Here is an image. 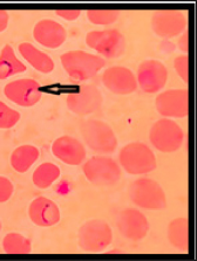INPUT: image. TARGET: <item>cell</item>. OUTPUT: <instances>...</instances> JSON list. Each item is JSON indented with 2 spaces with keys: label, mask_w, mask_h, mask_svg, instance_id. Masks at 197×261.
Wrapping results in <instances>:
<instances>
[{
  "label": "cell",
  "mask_w": 197,
  "mask_h": 261,
  "mask_svg": "<svg viewBox=\"0 0 197 261\" xmlns=\"http://www.w3.org/2000/svg\"><path fill=\"white\" fill-rule=\"evenodd\" d=\"M61 65L70 77L78 81L93 79L106 66L101 57L84 50H70L60 57Z\"/></svg>",
  "instance_id": "obj_1"
},
{
  "label": "cell",
  "mask_w": 197,
  "mask_h": 261,
  "mask_svg": "<svg viewBox=\"0 0 197 261\" xmlns=\"http://www.w3.org/2000/svg\"><path fill=\"white\" fill-rule=\"evenodd\" d=\"M120 163L129 175H147L156 169V157L147 144L133 142L122 148L120 151Z\"/></svg>",
  "instance_id": "obj_2"
},
{
  "label": "cell",
  "mask_w": 197,
  "mask_h": 261,
  "mask_svg": "<svg viewBox=\"0 0 197 261\" xmlns=\"http://www.w3.org/2000/svg\"><path fill=\"white\" fill-rule=\"evenodd\" d=\"M113 240V232L105 220L86 221L78 232L79 247L87 253L104 252Z\"/></svg>",
  "instance_id": "obj_3"
},
{
  "label": "cell",
  "mask_w": 197,
  "mask_h": 261,
  "mask_svg": "<svg viewBox=\"0 0 197 261\" xmlns=\"http://www.w3.org/2000/svg\"><path fill=\"white\" fill-rule=\"evenodd\" d=\"M129 198L136 206L144 210H163L167 207V197L162 187L149 178H141L129 187Z\"/></svg>",
  "instance_id": "obj_4"
},
{
  "label": "cell",
  "mask_w": 197,
  "mask_h": 261,
  "mask_svg": "<svg viewBox=\"0 0 197 261\" xmlns=\"http://www.w3.org/2000/svg\"><path fill=\"white\" fill-rule=\"evenodd\" d=\"M81 135L89 149L97 153H113L117 148V138L114 130L98 120L86 121L80 126Z\"/></svg>",
  "instance_id": "obj_5"
},
{
  "label": "cell",
  "mask_w": 197,
  "mask_h": 261,
  "mask_svg": "<svg viewBox=\"0 0 197 261\" xmlns=\"http://www.w3.org/2000/svg\"><path fill=\"white\" fill-rule=\"evenodd\" d=\"M149 141L154 148L163 153H171L183 144L184 133L181 126L169 118H161L152 125Z\"/></svg>",
  "instance_id": "obj_6"
},
{
  "label": "cell",
  "mask_w": 197,
  "mask_h": 261,
  "mask_svg": "<svg viewBox=\"0 0 197 261\" xmlns=\"http://www.w3.org/2000/svg\"><path fill=\"white\" fill-rule=\"evenodd\" d=\"M82 171L88 181L96 187H112L121 178L120 165L110 157H92L86 162Z\"/></svg>",
  "instance_id": "obj_7"
},
{
  "label": "cell",
  "mask_w": 197,
  "mask_h": 261,
  "mask_svg": "<svg viewBox=\"0 0 197 261\" xmlns=\"http://www.w3.org/2000/svg\"><path fill=\"white\" fill-rule=\"evenodd\" d=\"M86 43L89 48L108 59L121 57L126 49L125 35L117 30L89 32L86 35Z\"/></svg>",
  "instance_id": "obj_8"
},
{
  "label": "cell",
  "mask_w": 197,
  "mask_h": 261,
  "mask_svg": "<svg viewBox=\"0 0 197 261\" xmlns=\"http://www.w3.org/2000/svg\"><path fill=\"white\" fill-rule=\"evenodd\" d=\"M7 100L21 107H32L41 100V85L34 79H19L4 87Z\"/></svg>",
  "instance_id": "obj_9"
},
{
  "label": "cell",
  "mask_w": 197,
  "mask_h": 261,
  "mask_svg": "<svg viewBox=\"0 0 197 261\" xmlns=\"http://www.w3.org/2000/svg\"><path fill=\"white\" fill-rule=\"evenodd\" d=\"M155 106L165 118H183L189 115V90L169 89L157 95Z\"/></svg>",
  "instance_id": "obj_10"
},
{
  "label": "cell",
  "mask_w": 197,
  "mask_h": 261,
  "mask_svg": "<svg viewBox=\"0 0 197 261\" xmlns=\"http://www.w3.org/2000/svg\"><path fill=\"white\" fill-rule=\"evenodd\" d=\"M102 101L104 98L101 92L93 85L81 86L77 92L68 94L66 98L68 109L79 116H86L96 112L101 107Z\"/></svg>",
  "instance_id": "obj_11"
},
{
  "label": "cell",
  "mask_w": 197,
  "mask_h": 261,
  "mask_svg": "<svg viewBox=\"0 0 197 261\" xmlns=\"http://www.w3.org/2000/svg\"><path fill=\"white\" fill-rule=\"evenodd\" d=\"M137 86L147 94H155L164 88L168 81V70L162 62L145 60L137 69Z\"/></svg>",
  "instance_id": "obj_12"
},
{
  "label": "cell",
  "mask_w": 197,
  "mask_h": 261,
  "mask_svg": "<svg viewBox=\"0 0 197 261\" xmlns=\"http://www.w3.org/2000/svg\"><path fill=\"white\" fill-rule=\"evenodd\" d=\"M152 29L161 38H174L187 31V18L181 11H156L152 17Z\"/></svg>",
  "instance_id": "obj_13"
},
{
  "label": "cell",
  "mask_w": 197,
  "mask_h": 261,
  "mask_svg": "<svg viewBox=\"0 0 197 261\" xmlns=\"http://www.w3.org/2000/svg\"><path fill=\"white\" fill-rule=\"evenodd\" d=\"M116 225L121 234L133 241L142 240L149 232L147 217L136 208H126L121 211Z\"/></svg>",
  "instance_id": "obj_14"
},
{
  "label": "cell",
  "mask_w": 197,
  "mask_h": 261,
  "mask_svg": "<svg viewBox=\"0 0 197 261\" xmlns=\"http://www.w3.org/2000/svg\"><path fill=\"white\" fill-rule=\"evenodd\" d=\"M102 82L109 92L116 95H129L137 89L136 76L131 69L122 66L106 69L102 75Z\"/></svg>",
  "instance_id": "obj_15"
},
{
  "label": "cell",
  "mask_w": 197,
  "mask_h": 261,
  "mask_svg": "<svg viewBox=\"0 0 197 261\" xmlns=\"http://www.w3.org/2000/svg\"><path fill=\"white\" fill-rule=\"evenodd\" d=\"M52 153L68 165H80L87 155L84 144L72 136L57 138L52 144Z\"/></svg>",
  "instance_id": "obj_16"
},
{
  "label": "cell",
  "mask_w": 197,
  "mask_h": 261,
  "mask_svg": "<svg viewBox=\"0 0 197 261\" xmlns=\"http://www.w3.org/2000/svg\"><path fill=\"white\" fill-rule=\"evenodd\" d=\"M33 38L41 46L50 49H55L65 43L67 32L65 27L59 22L45 19L34 26Z\"/></svg>",
  "instance_id": "obj_17"
},
{
  "label": "cell",
  "mask_w": 197,
  "mask_h": 261,
  "mask_svg": "<svg viewBox=\"0 0 197 261\" xmlns=\"http://www.w3.org/2000/svg\"><path fill=\"white\" fill-rule=\"evenodd\" d=\"M30 219L40 227H51L60 221V210L58 205L45 197H38L29 207Z\"/></svg>",
  "instance_id": "obj_18"
},
{
  "label": "cell",
  "mask_w": 197,
  "mask_h": 261,
  "mask_svg": "<svg viewBox=\"0 0 197 261\" xmlns=\"http://www.w3.org/2000/svg\"><path fill=\"white\" fill-rule=\"evenodd\" d=\"M19 52L23 59L33 67L35 70L42 74H50L54 69V61L48 54L35 48L32 43L22 42L19 45Z\"/></svg>",
  "instance_id": "obj_19"
},
{
  "label": "cell",
  "mask_w": 197,
  "mask_h": 261,
  "mask_svg": "<svg viewBox=\"0 0 197 261\" xmlns=\"http://www.w3.org/2000/svg\"><path fill=\"white\" fill-rule=\"evenodd\" d=\"M39 150L34 145L25 144L19 146L12 152L11 165L19 173H25L38 161Z\"/></svg>",
  "instance_id": "obj_20"
},
{
  "label": "cell",
  "mask_w": 197,
  "mask_h": 261,
  "mask_svg": "<svg viewBox=\"0 0 197 261\" xmlns=\"http://www.w3.org/2000/svg\"><path fill=\"white\" fill-rule=\"evenodd\" d=\"M27 67L15 55L10 45L4 47L0 53V80H6L14 75L26 72Z\"/></svg>",
  "instance_id": "obj_21"
},
{
  "label": "cell",
  "mask_w": 197,
  "mask_h": 261,
  "mask_svg": "<svg viewBox=\"0 0 197 261\" xmlns=\"http://www.w3.org/2000/svg\"><path fill=\"white\" fill-rule=\"evenodd\" d=\"M168 239L177 250L187 252L189 250V220L176 218L169 224Z\"/></svg>",
  "instance_id": "obj_22"
},
{
  "label": "cell",
  "mask_w": 197,
  "mask_h": 261,
  "mask_svg": "<svg viewBox=\"0 0 197 261\" xmlns=\"http://www.w3.org/2000/svg\"><path fill=\"white\" fill-rule=\"evenodd\" d=\"M60 169L53 163H42L34 170L32 180L39 189H47L60 177Z\"/></svg>",
  "instance_id": "obj_23"
},
{
  "label": "cell",
  "mask_w": 197,
  "mask_h": 261,
  "mask_svg": "<svg viewBox=\"0 0 197 261\" xmlns=\"http://www.w3.org/2000/svg\"><path fill=\"white\" fill-rule=\"evenodd\" d=\"M3 250L7 254H29L32 251L31 241L19 233H9L3 239Z\"/></svg>",
  "instance_id": "obj_24"
},
{
  "label": "cell",
  "mask_w": 197,
  "mask_h": 261,
  "mask_svg": "<svg viewBox=\"0 0 197 261\" xmlns=\"http://www.w3.org/2000/svg\"><path fill=\"white\" fill-rule=\"evenodd\" d=\"M87 19L90 23L98 26H107L116 22L120 17V11L116 10H89L87 11Z\"/></svg>",
  "instance_id": "obj_25"
},
{
  "label": "cell",
  "mask_w": 197,
  "mask_h": 261,
  "mask_svg": "<svg viewBox=\"0 0 197 261\" xmlns=\"http://www.w3.org/2000/svg\"><path fill=\"white\" fill-rule=\"evenodd\" d=\"M20 118V113L0 101V129L13 128L18 124Z\"/></svg>",
  "instance_id": "obj_26"
},
{
  "label": "cell",
  "mask_w": 197,
  "mask_h": 261,
  "mask_svg": "<svg viewBox=\"0 0 197 261\" xmlns=\"http://www.w3.org/2000/svg\"><path fill=\"white\" fill-rule=\"evenodd\" d=\"M174 68L177 75L188 84L189 81V57L188 55H180L174 60Z\"/></svg>",
  "instance_id": "obj_27"
},
{
  "label": "cell",
  "mask_w": 197,
  "mask_h": 261,
  "mask_svg": "<svg viewBox=\"0 0 197 261\" xmlns=\"http://www.w3.org/2000/svg\"><path fill=\"white\" fill-rule=\"evenodd\" d=\"M14 187L7 178L0 176V203H6L13 195Z\"/></svg>",
  "instance_id": "obj_28"
},
{
  "label": "cell",
  "mask_w": 197,
  "mask_h": 261,
  "mask_svg": "<svg viewBox=\"0 0 197 261\" xmlns=\"http://www.w3.org/2000/svg\"><path fill=\"white\" fill-rule=\"evenodd\" d=\"M58 17L65 19L67 21H74L81 15L80 10H58L55 12Z\"/></svg>",
  "instance_id": "obj_29"
},
{
  "label": "cell",
  "mask_w": 197,
  "mask_h": 261,
  "mask_svg": "<svg viewBox=\"0 0 197 261\" xmlns=\"http://www.w3.org/2000/svg\"><path fill=\"white\" fill-rule=\"evenodd\" d=\"M10 21V15L6 11L0 10V33L7 29V25H9Z\"/></svg>",
  "instance_id": "obj_30"
},
{
  "label": "cell",
  "mask_w": 197,
  "mask_h": 261,
  "mask_svg": "<svg viewBox=\"0 0 197 261\" xmlns=\"http://www.w3.org/2000/svg\"><path fill=\"white\" fill-rule=\"evenodd\" d=\"M188 41H189V33H188V31H184L183 37L181 38L180 41H179V46H180V49L183 50V52H186V53L189 50Z\"/></svg>",
  "instance_id": "obj_31"
},
{
  "label": "cell",
  "mask_w": 197,
  "mask_h": 261,
  "mask_svg": "<svg viewBox=\"0 0 197 261\" xmlns=\"http://www.w3.org/2000/svg\"><path fill=\"white\" fill-rule=\"evenodd\" d=\"M0 231H2V221H0Z\"/></svg>",
  "instance_id": "obj_32"
}]
</instances>
